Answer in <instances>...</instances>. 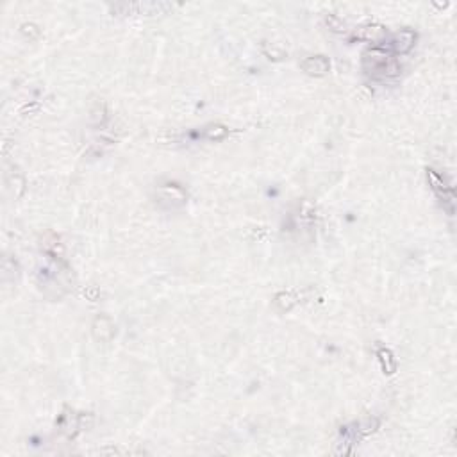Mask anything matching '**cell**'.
Returning a JSON list of instances; mask_svg holds the SVG:
<instances>
[{
    "label": "cell",
    "instance_id": "6da1fadb",
    "mask_svg": "<svg viewBox=\"0 0 457 457\" xmlns=\"http://www.w3.org/2000/svg\"><path fill=\"white\" fill-rule=\"evenodd\" d=\"M302 68L307 72V74H316V75H324L327 70H329V63L327 59L324 57H309L302 63Z\"/></svg>",
    "mask_w": 457,
    "mask_h": 457
},
{
    "label": "cell",
    "instance_id": "7a4b0ae2",
    "mask_svg": "<svg viewBox=\"0 0 457 457\" xmlns=\"http://www.w3.org/2000/svg\"><path fill=\"white\" fill-rule=\"evenodd\" d=\"M227 129L225 127H222V125H214V127H211L208 131V138H211V139H222V138H225L227 136Z\"/></svg>",
    "mask_w": 457,
    "mask_h": 457
}]
</instances>
